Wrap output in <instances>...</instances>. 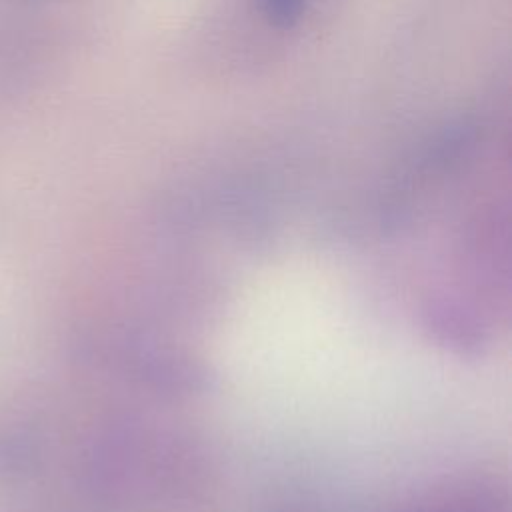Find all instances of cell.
<instances>
[{
    "mask_svg": "<svg viewBox=\"0 0 512 512\" xmlns=\"http://www.w3.org/2000/svg\"><path fill=\"white\" fill-rule=\"evenodd\" d=\"M304 4L306 0H262V10L274 26L290 28L300 20Z\"/></svg>",
    "mask_w": 512,
    "mask_h": 512,
    "instance_id": "obj_1",
    "label": "cell"
}]
</instances>
